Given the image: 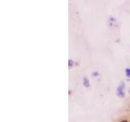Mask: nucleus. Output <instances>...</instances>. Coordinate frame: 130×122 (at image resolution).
<instances>
[{
    "label": "nucleus",
    "instance_id": "obj_1",
    "mask_svg": "<svg viewBox=\"0 0 130 122\" xmlns=\"http://www.w3.org/2000/svg\"><path fill=\"white\" fill-rule=\"evenodd\" d=\"M122 122H127V120H123V121H122Z\"/></svg>",
    "mask_w": 130,
    "mask_h": 122
}]
</instances>
